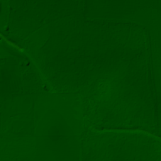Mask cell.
<instances>
[{
    "label": "cell",
    "mask_w": 161,
    "mask_h": 161,
    "mask_svg": "<svg viewBox=\"0 0 161 161\" xmlns=\"http://www.w3.org/2000/svg\"><path fill=\"white\" fill-rule=\"evenodd\" d=\"M90 128H91L93 131H125V132H131V133H142L147 135L153 136L155 138L160 140V137L156 134L150 132L148 130H146L145 129H142L140 128H104L101 130H99L92 126H89Z\"/></svg>",
    "instance_id": "1"
},
{
    "label": "cell",
    "mask_w": 161,
    "mask_h": 161,
    "mask_svg": "<svg viewBox=\"0 0 161 161\" xmlns=\"http://www.w3.org/2000/svg\"><path fill=\"white\" fill-rule=\"evenodd\" d=\"M1 38L4 40L5 43H6L7 44H8L9 45L11 46L12 47L14 48L15 49H16L17 50H18V51H19V52H23L24 49H23V48L22 47H21L20 45H18L16 43H15V42H14L8 39L7 37L4 36L2 33L1 34Z\"/></svg>",
    "instance_id": "2"
}]
</instances>
